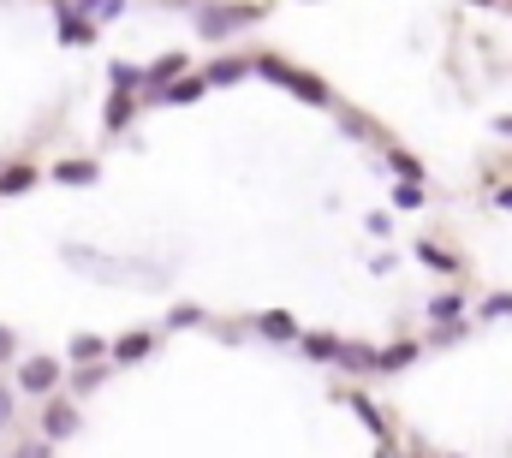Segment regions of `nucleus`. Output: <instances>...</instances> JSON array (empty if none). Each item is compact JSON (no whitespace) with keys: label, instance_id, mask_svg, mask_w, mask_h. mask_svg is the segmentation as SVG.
Returning a JSON list of instances; mask_svg holds the SVG:
<instances>
[{"label":"nucleus","instance_id":"19","mask_svg":"<svg viewBox=\"0 0 512 458\" xmlns=\"http://www.w3.org/2000/svg\"><path fill=\"white\" fill-rule=\"evenodd\" d=\"M131 114H137V102H131V96H108V108H102V125H108V131H126Z\"/></svg>","mask_w":512,"mask_h":458},{"label":"nucleus","instance_id":"5","mask_svg":"<svg viewBox=\"0 0 512 458\" xmlns=\"http://www.w3.org/2000/svg\"><path fill=\"white\" fill-rule=\"evenodd\" d=\"M84 429V411L66 399V393H54V399H42V441L48 447H60V441H72Z\"/></svg>","mask_w":512,"mask_h":458},{"label":"nucleus","instance_id":"24","mask_svg":"<svg viewBox=\"0 0 512 458\" xmlns=\"http://www.w3.org/2000/svg\"><path fill=\"white\" fill-rule=\"evenodd\" d=\"M18 423V393H12V381L0 375V429H12Z\"/></svg>","mask_w":512,"mask_h":458},{"label":"nucleus","instance_id":"9","mask_svg":"<svg viewBox=\"0 0 512 458\" xmlns=\"http://www.w3.org/2000/svg\"><path fill=\"white\" fill-rule=\"evenodd\" d=\"M36 179H42V167L6 161V167H0V197H24V191H36Z\"/></svg>","mask_w":512,"mask_h":458},{"label":"nucleus","instance_id":"1","mask_svg":"<svg viewBox=\"0 0 512 458\" xmlns=\"http://www.w3.org/2000/svg\"><path fill=\"white\" fill-rule=\"evenodd\" d=\"M251 72H262L268 84H280V90H292L298 102H310V108H334V90L322 84V78H310L304 66H292V60H280V54H256Z\"/></svg>","mask_w":512,"mask_h":458},{"label":"nucleus","instance_id":"14","mask_svg":"<svg viewBox=\"0 0 512 458\" xmlns=\"http://www.w3.org/2000/svg\"><path fill=\"white\" fill-rule=\"evenodd\" d=\"M66 357H72L78 369H84V363H108V340H102V334H72Z\"/></svg>","mask_w":512,"mask_h":458},{"label":"nucleus","instance_id":"21","mask_svg":"<svg viewBox=\"0 0 512 458\" xmlns=\"http://www.w3.org/2000/svg\"><path fill=\"white\" fill-rule=\"evenodd\" d=\"M477 316H483V322H501V316H512V292H489V298L477 304Z\"/></svg>","mask_w":512,"mask_h":458},{"label":"nucleus","instance_id":"25","mask_svg":"<svg viewBox=\"0 0 512 458\" xmlns=\"http://www.w3.org/2000/svg\"><path fill=\"white\" fill-rule=\"evenodd\" d=\"M0 458H54V447H48L42 435H30V441H18L12 453H0Z\"/></svg>","mask_w":512,"mask_h":458},{"label":"nucleus","instance_id":"15","mask_svg":"<svg viewBox=\"0 0 512 458\" xmlns=\"http://www.w3.org/2000/svg\"><path fill=\"white\" fill-rule=\"evenodd\" d=\"M304 345V357H316V363H340L346 357V340H334V334H298Z\"/></svg>","mask_w":512,"mask_h":458},{"label":"nucleus","instance_id":"13","mask_svg":"<svg viewBox=\"0 0 512 458\" xmlns=\"http://www.w3.org/2000/svg\"><path fill=\"white\" fill-rule=\"evenodd\" d=\"M108 84H114V96H131V102H137V96H143V66L114 60V66H108Z\"/></svg>","mask_w":512,"mask_h":458},{"label":"nucleus","instance_id":"23","mask_svg":"<svg viewBox=\"0 0 512 458\" xmlns=\"http://www.w3.org/2000/svg\"><path fill=\"white\" fill-rule=\"evenodd\" d=\"M393 203L399 209H423L429 203V185H393Z\"/></svg>","mask_w":512,"mask_h":458},{"label":"nucleus","instance_id":"17","mask_svg":"<svg viewBox=\"0 0 512 458\" xmlns=\"http://www.w3.org/2000/svg\"><path fill=\"white\" fill-rule=\"evenodd\" d=\"M387 167H393L399 185H423V161H417L411 149H387Z\"/></svg>","mask_w":512,"mask_h":458},{"label":"nucleus","instance_id":"2","mask_svg":"<svg viewBox=\"0 0 512 458\" xmlns=\"http://www.w3.org/2000/svg\"><path fill=\"white\" fill-rule=\"evenodd\" d=\"M262 18H268V6H191V24H197L203 42H227V36H239L245 24H262Z\"/></svg>","mask_w":512,"mask_h":458},{"label":"nucleus","instance_id":"16","mask_svg":"<svg viewBox=\"0 0 512 458\" xmlns=\"http://www.w3.org/2000/svg\"><path fill=\"white\" fill-rule=\"evenodd\" d=\"M203 90H209V84H203V72H197V78H179V84H167L155 102H167V108H185V102H197Z\"/></svg>","mask_w":512,"mask_h":458},{"label":"nucleus","instance_id":"26","mask_svg":"<svg viewBox=\"0 0 512 458\" xmlns=\"http://www.w3.org/2000/svg\"><path fill=\"white\" fill-rule=\"evenodd\" d=\"M120 12H126V0H90V18H96V24H114Z\"/></svg>","mask_w":512,"mask_h":458},{"label":"nucleus","instance_id":"27","mask_svg":"<svg viewBox=\"0 0 512 458\" xmlns=\"http://www.w3.org/2000/svg\"><path fill=\"white\" fill-rule=\"evenodd\" d=\"M12 363H18V334L0 322V369H12Z\"/></svg>","mask_w":512,"mask_h":458},{"label":"nucleus","instance_id":"6","mask_svg":"<svg viewBox=\"0 0 512 458\" xmlns=\"http://www.w3.org/2000/svg\"><path fill=\"white\" fill-rule=\"evenodd\" d=\"M48 179H54V185H72V191H84V185H96V179H102V161H90V155H72V161H54V167H48Z\"/></svg>","mask_w":512,"mask_h":458},{"label":"nucleus","instance_id":"28","mask_svg":"<svg viewBox=\"0 0 512 458\" xmlns=\"http://www.w3.org/2000/svg\"><path fill=\"white\" fill-rule=\"evenodd\" d=\"M197 322H203V310H197V304H179V310L167 316V328H197Z\"/></svg>","mask_w":512,"mask_h":458},{"label":"nucleus","instance_id":"7","mask_svg":"<svg viewBox=\"0 0 512 458\" xmlns=\"http://www.w3.org/2000/svg\"><path fill=\"white\" fill-rule=\"evenodd\" d=\"M149 351H155V334H149V328H131V334H120V340H108V363L126 369V363H143Z\"/></svg>","mask_w":512,"mask_h":458},{"label":"nucleus","instance_id":"3","mask_svg":"<svg viewBox=\"0 0 512 458\" xmlns=\"http://www.w3.org/2000/svg\"><path fill=\"white\" fill-rule=\"evenodd\" d=\"M12 369H18L12 393H30V399H54V393L66 387V363H60V357H18Z\"/></svg>","mask_w":512,"mask_h":458},{"label":"nucleus","instance_id":"8","mask_svg":"<svg viewBox=\"0 0 512 458\" xmlns=\"http://www.w3.org/2000/svg\"><path fill=\"white\" fill-rule=\"evenodd\" d=\"M108 375H114V363H84V369H66V387H72L66 399H72V405H78V399H90Z\"/></svg>","mask_w":512,"mask_h":458},{"label":"nucleus","instance_id":"18","mask_svg":"<svg viewBox=\"0 0 512 458\" xmlns=\"http://www.w3.org/2000/svg\"><path fill=\"white\" fill-rule=\"evenodd\" d=\"M245 72H251V60H215V66L203 72V84H209V90H215V84H239Z\"/></svg>","mask_w":512,"mask_h":458},{"label":"nucleus","instance_id":"11","mask_svg":"<svg viewBox=\"0 0 512 458\" xmlns=\"http://www.w3.org/2000/svg\"><path fill=\"white\" fill-rule=\"evenodd\" d=\"M417 262L435 268V274H459V256H453L447 244H435V238H417Z\"/></svg>","mask_w":512,"mask_h":458},{"label":"nucleus","instance_id":"30","mask_svg":"<svg viewBox=\"0 0 512 458\" xmlns=\"http://www.w3.org/2000/svg\"><path fill=\"white\" fill-rule=\"evenodd\" d=\"M495 131H501V137H512V114H501V119H495Z\"/></svg>","mask_w":512,"mask_h":458},{"label":"nucleus","instance_id":"29","mask_svg":"<svg viewBox=\"0 0 512 458\" xmlns=\"http://www.w3.org/2000/svg\"><path fill=\"white\" fill-rule=\"evenodd\" d=\"M495 203H501V209L512 215V185H501V191H495Z\"/></svg>","mask_w":512,"mask_h":458},{"label":"nucleus","instance_id":"22","mask_svg":"<svg viewBox=\"0 0 512 458\" xmlns=\"http://www.w3.org/2000/svg\"><path fill=\"white\" fill-rule=\"evenodd\" d=\"M352 411L364 417V429H376V435H387V417L376 411V405H370V399H364V393H352Z\"/></svg>","mask_w":512,"mask_h":458},{"label":"nucleus","instance_id":"4","mask_svg":"<svg viewBox=\"0 0 512 458\" xmlns=\"http://www.w3.org/2000/svg\"><path fill=\"white\" fill-rule=\"evenodd\" d=\"M54 36H60L66 48H90V42L102 36V24L90 18V6H78V0H60V6H54Z\"/></svg>","mask_w":512,"mask_h":458},{"label":"nucleus","instance_id":"12","mask_svg":"<svg viewBox=\"0 0 512 458\" xmlns=\"http://www.w3.org/2000/svg\"><path fill=\"white\" fill-rule=\"evenodd\" d=\"M423 316H429V322H441V328H453V322L465 316V292H435Z\"/></svg>","mask_w":512,"mask_h":458},{"label":"nucleus","instance_id":"10","mask_svg":"<svg viewBox=\"0 0 512 458\" xmlns=\"http://www.w3.org/2000/svg\"><path fill=\"white\" fill-rule=\"evenodd\" d=\"M256 334H262V340H280V345H292L298 334H304V328H298V322H292L286 310H268V316H256Z\"/></svg>","mask_w":512,"mask_h":458},{"label":"nucleus","instance_id":"20","mask_svg":"<svg viewBox=\"0 0 512 458\" xmlns=\"http://www.w3.org/2000/svg\"><path fill=\"white\" fill-rule=\"evenodd\" d=\"M411 357H417V345H387V351H376V369H382V375H393V369H405Z\"/></svg>","mask_w":512,"mask_h":458}]
</instances>
